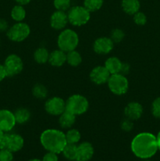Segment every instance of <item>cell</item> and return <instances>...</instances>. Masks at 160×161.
I'll use <instances>...</instances> for the list:
<instances>
[{
    "label": "cell",
    "mask_w": 160,
    "mask_h": 161,
    "mask_svg": "<svg viewBox=\"0 0 160 161\" xmlns=\"http://www.w3.org/2000/svg\"><path fill=\"white\" fill-rule=\"evenodd\" d=\"M130 149L135 157L142 160L152 158L158 150L156 136L148 132H142L133 138Z\"/></svg>",
    "instance_id": "1"
},
{
    "label": "cell",
    "mask_w": 160,
    "mask_h": 161,
    "mask_svg": "<svg viewBox=\"0 0 160 161\" xmlns=\"http://www.w3.org/2000/svg\"><path fill=\"white\" fill-rule=\"evenodd\" d=\"M40 143L47 152L60 154L67 145L65 134L56 129H47L40 135Z\"/></svg>",
    "instance_id": "2"
},
{
    "label": "cell",
    "mask_w": 160,
    "mask_h": 161,
    "mask_svg": "<svg viewBox=\"0 0 160 161\" xmlns=\"http://www.w3.org/2000/svg\"><path fill=\"white\" fill-rule=\"evenodd\" d=\"M79 39L78 36L74 30L66 28L62 30L57 38V46L60 50L65 53L72 51L78 47Z\"/></svg>",
    "instance_id": "3"
},
{
    "label": "cell",
    "mask_w": 160,
    "mask_h": 161,
    "mask_svg": "<svg viewBox=\"0 0 160 161\" xmlns=\"http://www.w3.org/2000/svg\"><path fill=\"white\" fill-rule=\"evenodd\" d=\"M89 102L87 98L81 94H73L66 102V110L75 116H80L87 112Z\"/></svg>",
    "instance_id": "4"
},
{
    "label": "cell",
    "mask_w": 160,
    "mask_h": 161,
    "mask_svg": "<svg viewBox=\"0 0 160 161\" xmlns=\"http://www.w3.org/2000/svg\"><path fill=\"white\" fill-rule=\"evenodd\" d=\"M67 14L69 23L75 27L86 25L90 19V12L83 6L71 7Z\"/></svg>",
    "instance_id": "5"
},
{
    "label": "cell",
    "mask_w": 160,
    "mask_h": 161,
    "mask_svg": "<svg viewBox=\"0 0 160 161\" xmlns=\"http://www.w3.org/2000/svg\"><path fill=\"white\" fill-rule=\"evenodd\" d=\"M107 83L111 92L115 95H123L129 90V82L126 77L120 73L110 75Z\"/></svg>",
    "instance_id": "6"
},
{
    "label": "cell",
    "mask_w": 160,
    "mask_h": 161,
    "mask_svg": "<svg viewBox=\"0 0 160 161\" xmlns=\"http://www.w3.org/2000/svg\"><path fill=\"white\" fill-rule=\"evenodd\" d=\"M31 28L28 24L24 22H17L9 28L6 31L7 37L9 40L16 42H23L29 36Z\"/></svg>",
    "instance_id": "7"
},
{
    "label": "cell",
    "mask_w": 160,
    "mask_h": 161,
    "mask_svg": "<svg viewBox=\"0 0 160 161\" xmlns=\"http://www.w3.org/2000/svg\"><path fill=\"white\" fill-rule=\"evenodd\" d=\"M4 67L6 69L8 76H14L22 72L24 68L23 61L17 54H9L6 58L4 62Z\"/></svg>",
    "instance_id": "8"
},
{
    "label": "cell",
    "mask_w": 160,
    "mask_h": 161,
    "mask_svg": "<svg viewBox=\"0 0 160 161\" xmlns=\"http://www.w3.org/2000/svg\"><path fill=\"white\" fill-rule=\"evenodd\" d=\"M45 110L51 116H60L66 110V102L60 97H53L45 103Z\"/></svg>",
    "instance_id": "9"
},
{
    "label": "cell",
    "mask_w": 160,
    "mask_h": 161,
    "mask_svg": "<svg viewBox=\"0 0 160 161\" xmlns=\"http://www.w3.org/2000/svg\"><path fill=\"white\" fill-rule=\"evenodd\" d=\"M16 119L13 112L8 109H0V130L9 133L15 127Z\"/></svg>",
    "instance_id": "10"
},
{
    "label": "cell",
    "mask_w": 160,
    "mask_h": 161,
    "mask_svg": "<svg viewBox=\"0 0 160 161\" xmlns=\"http://www.w3.org/2000/svg\"><path fill=\"white\" fill-rule=\"evenodd\" d=\"M111 74L104 66H97L89 73V78L93 83L97 85H103L108 83Z\"/></svg>",
    "instance_id": "11"
},
{
    "label": "cell",
    "mask_w": 160,
    "mask_h": 161,
    "mask_svg": "<svg viewBox=\"0 0 160 161\" xmlns=\"http://www.w3.org/2000/svg\"><path fill=\"white\" fill-rule=\"evenodd\" d=\"M114 45L115 43L110 37H100L94 42L93 50L97 54H108L113 50Z\"/></svg>",
    "instance_id": "12"
},
{
    "label": "cell",
    "mask_w": 160,
    "mask_h": 161,
    "mask_svg": "<svg viewBox=\"0 0 160 161\" xmlns=\"http://www.w3.org/2000/svg\"><path fill=\"white\" fill-rule=\"evenodd\" d=\"M94 155V148L91 143L84 142L77 145V156L75 161H89Z\"/></svg>",
    "instance_id": "13"
},
{
    "label": "cell",
    "mask_w": 160,
    "mask_h": 161,
    "mask_svg": "<svg viewBox=\"0 0 160 161\" xmlns=\"http://www.w3.org/2000/svg\"><path fill=\"white\" fill-rule=\"evenodd\" d=\"M67 23V14L64 11H55L50 17V26L55 30H64Z\"/></svg>",
    "instance_id": "14"
},
{
    "label": "cell",
    "mask_w": 160,
    "mask_h": 161,
    "mask_svg": "<svg viewBox=\"0 0 160 161\" xmlns=\"http://www.w3.org/2000/svg\"><path fill=\"white\" fill-rule=\"evenodd\" d=\"M125 118L131 120H137L143 114V107L140 103L136 102H130L126 105L124 109Z\"/></svg>",
    "instance_id": "15"
},
{
    "label": "cell",
    "mask_w": 160,
    "mask_h": 161,
    "mask_svg": "<svg viewBox=\"0 0 160 161\" xmlns=\"http://www.w3.org/2000/svg\"><path fill=\"white\" fill-rule=\"evenodd\" d=\"M7 137V149L13 153H17L21 150L24 145V140L18 134L6 133Z\"/></svg>",
    "instance_id": "16"
},
{
    "label": "cell",
    "mask_w": 160,
    "mask_h": 161,
    "mask_svg": "<svg viewBox=\"0 0 160 161\" xmlns=\"http://www.w3.org/2000/svg\"><path fill=\"white\" fill-rule=\"evenodd\" d=\"M66 59H67V53L59 49L50 53L49 63L54 67H61L66 62Z\"/></svg>",
    "instance_id": "17"
},
{
    "label": "cell",
    "mask_w": 160,
    "mask_h": 161,
    "mask_svg": "<svg viewBox=\"0 0 160 161\" xmlns=\"http://www.w3.org/2000/svg\"><path fill=\"white\" fill-rule=\"evenodd\" d=\"M121 6L125 14L133 16L139 11L141 3L139 0H122Z\"/></svg>",
    "instance_id": "18"
},
{
    "label": "cell",
    "mask_w": 160,
    "mask_h": 161,
    "mask_svg": "<svg viewBox=\"0 0 160 161\" xmlns=\"http://www.w3.org/2000/svg\"><path fill=\"white\" fill-rule=\"evenodd\" d=\"M76 120V116L71 113L70 112L65 111L59 116V124L62 128L70 129Z\"/></svg>",
    "instance_id": "19"
},
{
    "label": "cell",
    "mask_w": 160,
    "mask_h": 161,
    "mask_svg": "<svg viewBox=\"0 0 160 161\" xmlns=\"http://www.w3.org/2000/svg\"><path fill=\"white\" fill-rule=\"evenodd\" d=\"M122 64V62L119 58L116 57H110L105 61L104 67L109 72V73L112 75V74L119 73Z\"/></svg>",
    "instance_id": "20"
},
{
    "label": "cell",
    "mask_w": 160,
    "mask_h": 161,
    "mask_svg": "<svg viewBox=\"0 0 160 161\" xmlns=\"http://www.w3.org/2000/svg\"><path fill=\"white\" fill-rule=\"evenodd\" d=\"M17 124H24L31 118V113L26 108H19L13 113Z\"/></svg>",
    "instance_id": "21"
},
{
    "label": "cell",
    "mask_w": 160,
    "mask_h": 161,
    "mask_svg": "<svg viewBox=\"0 0 160 161\" xmlns=\"http://www.w3.org/2000/svg\"><path fill=\"white\" fill-rule=\"evenodd\" d=\"M33 57H34L35 61L38 64H45L49 61L50 53L45 47H39L35 51Z\"/></svg>",
    "instance_id": "22"
},
{
    "label": "cell",
    "mask_w": 160,
    "mask_h": 161,
    "mask_svg": "<svg viewBox=\"0 0 160 161\" xmlns=\"http://www.w3.org/2000/svg\"><path fill=\"white\" fill-rule=\"evenodd\" d=\"M11 17L16 22H22L26 17V10L21 5H16L11 9Z\"/></svg>",
    "instance_id": "23"
},
{
    "label": "cell",
    "mask_w": 160,
    "mask_h": 161,
    "mask_svg": "<svg viewBox=\"0 0 160 161\" xmlns=\"http://www.w3.org/2000/svg\"><path fill=\"white\" fill-rule=\"evenodd\" d=\"M82 56L78 51L75 50H72L67 53V59H66V62L69 64V65L72 66V67H77L79 65L82 63Z\"/></svg>",
    "instance_id": "24"
},
{
    "label": "cell",
    "mask_w": 160,
    "mask_h": 161,
    "mask_svg": "<svg viewBox=\"0 0 160 161\" xmlns=\"http://www.w3.org/2000/svg\"><path fill=\"white\" fill-rule=\"evenodd\" d=\"M61 153L67 160L75 161L77 156V145L67 143Z\"/></svg>",
    "instance_id": "25"
},
{
    "label": "cell",
    "mask_w": 160,
    "mask_h": 161,
    "mask_svg": "<svg viewBox=\"0 0 160 161\" xmlns=\"http://www.w3.org/2000/svg\"><path fill=\"white\" fill-rule=\"evenodd\" d=\"M65 137L67 143L77 145L81 139V134L77 129L70 128L65 133Z\"/></svg>",
    "instance_id": "26"
},
{
    "label": "cell",
    "mask_w": 160,
    "mask_h": 161,
    "mask_svg": "<svg viewBox=\"0 0 160 161\" xmlns=\"http://www.w3.org/2000/svg\"><path fill=\"white\" fill-rule=\"evenodd\" d=\"M32 94L38 99H45L48 95V90L44 85L37 83L32 88Z\"/></svg>",
    "instance_id": "27"
},
{
    "label": "cell",
    "mask_w": 160,
    "mask_h": 161,
    "mask_svg": "<svg viewBox=\"0 0 160 161\" xmlns=\"http://www.w3.org/2000/svg\"><path fill=\"white\" fill-rule=\"evenodd\" d=\"M104 0H84L83 6L86 7L90 13L96 12L102 7Z\"/></svg>",
    "instance_id": "28"
},
{
    "label": "cell",
    "mask_w": 160,
    "mask_h": 161,
    "mask_svg": "<svg viewBox=\"0 0 160 161\" xmlns=\"http://www.w3.org/2000/svg\"><path fill=\"white\" fill-rule=\"evenodd\" d=\"M53 6L56 10L66 12L71 8V0H53Z\"/></svg>",
    "instance_id": "29"
},
{
    "label": "cell",
    "mask_w": 160,
    "mask_h": 161,
    "mask_svg": "<svg viewBox=\"0 0 160 161\" xmlns=\"http://www.w3.org/2000/svg\"><path fill=\"white\" fill-rule=\"evenodd\" d=\"M125 37V32L120 28H115L111 31V40L113 41L114 43H119L123 40Z\"/></svg>",
    "instance_id": "30"
},
{
    "label": "cell",
    "mask_w": 160,
    "mask_h": 161,
    "mask_svg": "<svg viewBox=\"0 0 160 161\" xmlns=\"http://www.w3.org/2000/svg\"><path fill=\"white\" fill-rule=\"evenodd\" d=\"M133 21L136 25L144 26L147 23V17H146L144 13L138 11L137 13H136L133 15Z\"/></svg>",
    "instance_id": "31"
},
{
    "label": "cell",
    "mask_w": 160,
    "mask_h": 161,
    "mask_svg": "<svg viewBox=\"0 0 160 161\" xmlns=\"http://www.w3.org/2000/svg\"><path fill=\"white\" fill-rule=\"evenodd\" d=\"M0 161H13V153L8 149H0Z\"/></svg>",
    "instance_id": "32"
},
{
    "label": "cell",
    "mask_w": 160,
    "mask_h": 161,
    "mask_svg": "<svg viewBox=\"0 0 160 161\" xmlns=\"http://www.w3.org/2000/svg\"><path fill=\"white\" fill-rule=\"evenodd\" d=\"M152 113L155 118L160 119V97L155 98L152 102Z\"/></svg>",
    "instance_id": "33"
},
{
    "label": "cell",
    "mask_w": 160,
    "mask_h": 161,
    "mask_svg": "<svg viewBox=\"0 0 160 161\" xmlns=\"http://www.w3.org/2000/svg\"><path fill=\"white\" fill-rule=\"evenodd\" d=\"M121 128H122V130H124V131L125 132L131 131L133 128V120L125 118V119H123L122 122L121 123Z\"/></svg>",
    "instance_id": "34"
},
{
    "label": "cell",
    "mask_w": 160,
    "mask_h": 161,
    "mask_svg": "<svg viewBox=\"0 0 160 161\" xmlns=\"http://www.w3.org/2000/svg\"><path fill=\"white\" fill-rule=\"evenodd\" d=\"M42 161H59L58 159V154L54 153L52 152H47L43 156L42 159Z\"/></svg>",
    "instance_id": "35"
},
{
    "label": "cell",
    "mask_w": 160,
    "mask_h": 161,
    "mask_svg": "<svg viewBox=\"0 0 160 161\" xmlns=\"http://www.w3.org/2000/svg\"><path fill=\"white\" fill-rule=\"evenodd\" d=\"M130 65L128 63H122V66H121V69L119 73L122 74L123 75H128V73L130 72Z\"/></svg>",
    "instance_id": "36"
},
{
    "label": "cell",
    "mask_w": 160,
    "mask_h": 161,
    "mask_svg": "<svg viewBox=\"0 0 160 161\" xmlns=\"http://www.w3.org/2000/svg\"><path fill=\"white\" fill-rule=\"evenodd\" d=\"M8 29H9L8 22L5 19L0 18V31L4 32V31H7Z\"/></svg>",
    "instance_id": "37"
},
{
    "label": "cell",
    "mask_w": 160,
    "mask_h": 161,
    "mask_svg": "<svg viewBox=\"0 0 160 161\" xmlns=\"http://www.w3.org/2000/svg\"><path fill=\"white\" fill-rule=\"evenodd\" d=\"M7 76L8 75L7 73H6V71L4 65L0 64V82H2L3 80H5Z\"/></svg>",
    "instance_id": "38"
},
{
    "label": "cell",
    "mask_w": 160,
    "mask_h": 161,
    "mask_svg": "<svg viewBox=\"0 0 160 161\" xmlns=\"http://www.w3.org/2000/svg\"><path fill=\"white\" fill-rule=\"evenodd\" d=\"M17 2V4L21 5V6H24V5L28 4L31 2V0H15Z\"/></svg>",
    "instance_id": "39"
},
{
    "label": "cell",
    "mask_w": 160,
    "mask_h": 161,
    "mask_svg": "<svg viewBox=\"0 0 160 161\" xmlns=\"http://www.w3.org/2000/svg\"><path fill=\"white\" fill-rule=\"evenodd\" d=\"M156 138H157V143H158V150L160 151V130H159V132L158 133V135L156 136Z\"/></svg>",
    "instance_id": "40"
},
{
    "label": "cell",
    "mask_w": 160,
    "mask_h": 161,
    "mask_svg": "<svg viewBox=\"0 0 160 161\" xmlns=\"http://www.w3.org/2000/svg\"><path fill=\"white\" fill-rule=\"evenodd\" d=\"M4 132L3 131V130H0V141H1V139L2 138H3V135H4Z\"/></svg>",
    "instance_id": "41"
},
{
    "label": "cell",
    "mask_w": 160,
    "mask_h": 161,
    "mask_svg": "<svg viewBox=\"0 0 160 161\" xmlns=\"http://www.w3.org/2000/svg\"><path fill=\"white\" fill-rule=\"evenodd\" d=\"M28 161H42V160L38 158H33V159H31V160H29Z\"/></svg>",
    "instance_id": "42"
},
{
    "label": "cell",
    "mask_w": 160,
    "mask_h": 161,
    "mask_svg": "<svg viewBox=\"0 0 160 161\" xmlns=\"http://www.w3.org/2000/svg\"><path fill=\"white\" fill-rule=\"evenodd\" d=\"M144 161H151L149 159H147V160H144Z\"/></svg>",
    "instance_id": "43"
}]
</instances>
